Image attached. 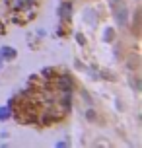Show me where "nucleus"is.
<instances>
[{"instance_id": "1", "label": "nucleus", "mask_w": 142, "mask_h": 148, "mask_svg": "<svg viewBox=\"0 0 142 148\" xmlns=\"http://www.w3.org/2000/svg\"><path fill=\"white\" fill-rule=\"evenodd\" d=\"M111 10H113V16L119 25H127L128 23V8H127V2L125 0H113L111 2Z\"/></svg>"}, {"instance_id": "2", "label": "nucleus", "mask_w": 142, "mask_h": 148, "mask_svg": "<svg viewBox=\"0 0 142 148\" xmlns=\"http://www.w3.org/2000/svg\"><path fill=\"white\" fill-rule=\"evenodd\" d=\"M59 90L62 94H72V80H70V76H66V74L59 76Z\"/></svg>"}, {"instance_id": "3", "label": "nucleus", "mask_w": 142, "mask_h": 148, "mask_svg": "<svg viewBox=\"0 0 142 148\" xmlns=\"http://www.w3.org/2000/svg\"><path fill=\"white\" fill-rule=\"evenodd\" d=\"M16 49H12V47H8V45H2L0 47V60H14L16 59Z\"/></svg>"}, {"instance_id": "4", "label": "nucleus", "mask_w": 142, "mask_h": 148, "mask_svg": "<svg viewBox=\"0 0 142 148\" xmlns=\"http://www.w3.org/2000/svg\"><path fill=\"white\" fill-rule=\"evenodd\" d=\"M59 14H60V18H62V20H70V16H72V6H70V4H62V6L59 8Z\"/></svg>"}, {"instance_id": "5", "label": "nucleus", "mask_w": 142, "mask_h": 148, "mask_svg": "<svg viewBox=\"0 0 142 148\" xmlns=\"http://www.w3.org/2000/svg\"><path fill=\"white\" fill-rule=\"evenodd\" d=\"M33 4V0H14L12 2V6H14V10H23V8H27Z\"/></svg>"}, {"instance_id": "6", "label": "nucleus", "mask_w": 142, "mask_h": 148, "mask_svg": "<svg viewBox=\"0 0 142 148\" xmlns=\"http://www.w3.org/2000/svg\"><path fill=\"white\" fill-rule=\"evenodd\" d=\"M12 117V109L10 105H0V121H6V119Z\"/></svg>"}, {"instance_id": "7", "label": "nucleus", "mask_w": 142, "mask_h": 148, "mask_svg": "<svg viewBox=\"0 0 142 148\" xmlns=\"http://www.w3.org/2000/svg\"><path fill=\"white\" fill-rule=\"evenodd\" d=\"M84 20H86V22H90L91 25H96V23H97V16L94 18V16H91V10H88V12L84 14Z\"/></svg>"}, {"instance_id": "8", "label": "nucleus", "mask_w": 142, "mask_h": 148, "mask_svg": "<svg viewBox=\"0 0 142 148\" xmlns=\"http://www.w3.org/2000/svg\"><path fill=\"white\" fill-rule=\"evenodd\" d=\"M113 37H115L113 29H111V27H107V29H105V33H103V39H105V41H113Z\"/></svg>"}, {"instance_id": "9", "label": "nucleus", "mask_w": 142, "mask_h": 148, "mask_svg": "<svg viewBox=\"0 0 142 148\" xmlns=\"http://www.w3.org/2000/svg\"><path fill=\"white\" fill-rule=\"evenodd\" d=\"M76 41H78L80 45H86V37L80 35V33H76Z\"/></svg>"}, {"instance_id": "10", "label": "nucleus", "mask_w": 142, "mask_h": 148, "mask_svg": "<svg viewBox=\"0 0 142 148\" xmlns=\"http://www.w3.org/2000/svg\"><path fill=\"white\" fill-rule=\"evenodd\" d=\"M43 74H45V76H49V74H53V68H43Z\"/></svg>"}]
</instances>
